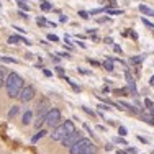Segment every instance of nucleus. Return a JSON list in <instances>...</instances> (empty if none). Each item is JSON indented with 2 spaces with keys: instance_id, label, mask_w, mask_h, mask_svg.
Listing matches in <instances>:
<instances>
[{
  "instance_id": "nucleus-12",
  "label": "nucleus",
  "mask_w": 154,
  "mask_h": 154,
  "mask_svg": "<svg viewBox=\"0 0 154 154\" xmlns=\"http://www.w3.org/2000/svg\"><path fill=\"white\" fill-rule=\"evenodd\" d=\"M46 134H48V131H46V130H39V131H38V133H36V134H35V136H33V138H31V141H33V143H36V141H38V139H41V138H45V136H46Z\"/></svg>"
},
{
  "instance_id": "nucleus-11",
  "label": "nucleus",
  "mask_w": 154,
  "mask_h": 154,
  "mask_svg": "<svg viewBox=\"0 0 154 154\" xmlns=\"http://www.w3.org/2000/svg\"><path fill=\"white\" fill-rule=\"evenodd\" d=\"M139 12H143L144 15H148V17H152V18H154V10H152V8H149V7H146V5H139Z\"/></svg>"
},
{
  "instance_id": "nucleus-46",
  "label": "nucleus",
  "mask_w": 154,
  "mask_h": 154,
  "mask_svg": "<svg viewBox=\"0 0 154 154\" xmlns=\"http://www.w3.org/2000/svg\"><path fill=\"white\" fill-rule=\"evenodd\" d=\"M149 84H151V85H152V87H154V75H152V77H151V79H149Z\"/></svg>"
},
{
  "instance_id": "nucleus-4",
  "label": "nucleus",
  "mask_w": 154,
  "mask_h": 154,
  "mask_svg": "<svg viewBox=\"0 0 154 154\" xmlns=\"http://www.w3.org/2000/svg\"><path fill=\"white\" fill-rule=\"evenodd\" d=\"M45 123H48L49 126H57L61 123V110L59 108H49V112L46 113Z\"/></svg>"
},
{
  "instance_id": "nucleus-35",
  "label": "nucleus",
  "mask_w": 154,
  "mask_h": 154,
  "mask_svg": "<svg viewBox=\"0 0 154 154\" xmlns=\"http://www.w3.org/2000/svg\"><path fill=\"white\" fill-rule=\"evenodd\" d=\"M43 72H45V75H46V77H51V75H53V72H51L49 69H45Z\"/></svg>"
},
{
  "instance_id": "nucleus-16",
  "label": "nucleus",
  "mask_w": 154,
  "mask_h": 154,
  "mask_svg": "<svg viewBox=\"0 0 154 154\" xmlns=\"http://www.w3.org/2000/svg\"><path fill=\"white\" fill-rule=\"evenodd\" d=\"M0 61L7 62V64H18L17 59H13V57H5V56H0Z\"/></svg>"
},
{
  "instance_id": "nucleus-47",
  "label": "nucleus",
  "mask_w": 154,
  "mask_h": 154,
  "mask_svg": "<svg viewBox=\"0 0 154 154\" xmlns=\"http://www.w3.org/2000/svg\"><path fill=\"white\" fill-rule=\"evenodd\" d=\"M116 154H126V152H123V151H116Z\"/></svg>"
},
{
  "instance_id": "nucleus-36",
  "label": "nucleus",
  "mask_w": 154,
  "mask_h": 154,
  "mask_svg": "<svg viewBox=\"0 0 154 154\" xmlns=\"http://www.w3.org/2000/svg\"><path fill=\"white\" fill-rule=\"evenodd\" d=\"M98 108H100V110H110L108 103H105V105H98Z\"/></svg>"
},
{
  "instance_id": "nucleus-8",
  "label": "nucleus",
  "mask_w": 154,
  "mask_h": 154,
  "mask_svg": "<svg viewBox=\"0 0 154 154\" xmlns=\"http://www.w3.org/2000/svg\"><path fill=\"white\" fill-rule=\"evenodd\" d=\"M36 108H38V116H39V115H45V116H46V113L49 112L51 107H49V102H48V100H41Z\"/></svg>"
},
{
  "instance_id": "nucleus-34",
  "label": "nucleus",
  "mask_w": 154,
  "mask_h": 154,
  "mask_svg": "<svg viewBox=\"0 0 154 154\" xmlns=\"http://www.w3.org/2000/svg\"><path fill=\"white\" fill-rule=\"evenodd\" d=\"M79 72H80V74H85V75H90V74H92L90 71H85V69H79Z\"/></svg>"
},
{
  "instance_id": "nucleus-13",
  "label": "nucleus",
  "mask_w": 154,
  "mask_h": 154,
  "mask_svg": "<svg viewBox=\"0 0 154 154\" xmlns=\"http://www.w3.org/2000/svg\"><path fill=\"white\" fill-rule=\"evenodd\" d=\"M118 103H120V107H125L126 110H130L131 113H138V108L133 107V105H130V103H126V102H118Z\"/></svg>"
},
{
  "instance_id": "nucleus-21",
  "label": "nucleus",
  "mask_w": 154,
  "mask_h": 154,
  "mask_svg": "<svg viewBox=\"0 0 154 154\" xmlns=\"http://www.w3.org/2000/svg\"><path fill=\"white\" fill-rule=\"evenodd\" d=\"M79 17L84 18V20H89V18H90V13H89V12H84V10H80V12H79Z\"/></svg>"
},
{
  "instance_id": "nucleus-27",
  "label": "nucleus",
  "mask_w": 154,
  "mask_h": 154,
  "mask_svg": "<svg viewBox=\"0 0 154 154\" xmlns=\"http://www.w3.org/2000/svg\"><path fill=\"white\" fill-rule=\"evenodd\" d=\"M18 5H20V8H23V10H26V12H30V7H28L25 2H18Z\"/></svg>"
},
{
  "instance_id": "nucleus-43",
  "label": "nucleus",
  "mask_w": 154,
  "mask_h": 154,
  "mask_svg": "<svg viewBox=\"0 0 154 154\" xmlns=\"http://www.w3.org/2000/svg\"><path fill=\"white\" fill-rule=\"evenodd\" d=\"M105 149H107V151H112L113 148H112V144H107V146H105Z\"/></svg>"
},
{
  "instance_id": "nucleus-39",
  "label": "nucleus",
  "mask_w": 154,
  "mask_h": 154,
  "mask_svg": "<svg viewBox=\"0 0 154 154\" xmlns=\"http://www.w3.org/2000/svg\"><path fill=\"white\" fill-rule=\"evenodd\" d=\"M113 49H115L116 53H122V48H120L118 45H115V46H113Z\"/></svg>"
},
{
  "instance_id": "nucleus-9",
  "label": "nucleus",
  "mask_w": 154,
  "mask_h": 154,
  "mask_svg": "<svg viewBox=\"0 0 154 154\" xmlns=\"http://www.w3.org/2000/svg\"><path fill=\"white\" fill-rule=\"evenodd\" d=\"M20 43H25V45H31L28 39L21 38V36H10V38H8V45H20Z\"/></svg>"
},
{
  "instance_id": "nucleus-1",
  "label": "nucleus",
  "mask_w": 154,
  "mask_h": 154,
  "mask_svg": "<svg viewBox=\"0 0 154 154\" xmlns=\"http://www.w3.org/2000/svg\"><path fill=\"white\" fill-rule=\"evenodd\" d=\"M25 80L23 77L20 74H17V72H12V74H8V77L5 79V89H7V95L12 98L18 97V94L21 92V89L25 87Z\"/></svg>"
},
{
  "instance_id": "nucleus-15",
  "label": "nucleus",
  "mask_w": 154,
  "mask_h": 154,
  "mask_svg": "<svg viewBox=\"0 0 154 154\" xmlns=\"http://www.w3.org/2000/svg\"><path fill=\"white\" fill-rule=\"evenodd\" d=\"M103 67L107 69L108 72H113V59H105V62H103Z\"/></svg>"
},
{
  "instance_id": "nucleus-40",
  "label": "nucleus",
  "mask_w": 154,
  "mask_h": 154,
  "mask_svg": "<svg viewBox=\"0 0 154 154\" xmlns=\"http://www.w3.org/2000/svg\"><path fill=\"white\" fill-rule=\"evenodd\" d=\"M108 2H110V3H108V7H115V5H116L115 0H108Z\"/></svg>"
},
{
  "instance_id": "nucleus-19",
  "label": "nucleus",
  "mask_w": 154,
  "mask_h": 154,
  "mask_svg": "<svg viewBox=\"0 0 154 154\" xmlns=\"http://www.w3.org/2000/svg\"><path fill=\"white\" fill-rule=\"evenodd\" d=\"M45 118H46V116H45V115H39V116H38V122H36V123H35V126H36V128H38V130H39V128H41V125H43V123H45Z\"/></svg>"
},
{
  "instance_id": "nucleus-7",
  "label": "nucleus",
  "mask_w": 154,
  "mask_h": 154,
  "mask_svg": "<svg viewBox=\"0 0 154 154\" xmlns=\"http://www.w3.org/2000/svg\"><path fill=\"white\" fill-rule=\"evenodd\" d=\"M125 77H126V84H128V89L133 92V95H136V82H134V79L131 77L130 74V71H126L125 72Z\"/></svg>"
},
{
  "instance_id": "nucleus-18",
  "label": "nucleus",
  "mask_w": 154,
  "mask_h": 154,
  "mask_svg": "<svg viewBox=\"0 0 154 154\" xmlns=\"http://www.w3.org/2000/svg\"><path fill=\"white\" fill-rule=\"evenodd\" d=\"M41 10H43V12H49V10H53V5L48 3V2H43L41 3Z\"/></svg>"
},
{
  "instance_id": "nucleus-37",
  "label": "nucleus",
  "mask_w": 154,
  "mask_h": 154,
  "mask_svg": "<svg viewBox=\"0 0 154 154\" xmlns=\"http://www.w3.org/2000/svg\"><path fill=\"white\" fill-rule=\"evenodd\" d=\"M138 139H139L141 143H144V144H148V139H146V138H143V136H138Z\"/></svg>"
},
{
  "instance_id": "nucleus-44",
  "label": "nucleus",
  "mask_w": 154,
  "mask_h": 154,
  "mask_svg": "<svg viewBox=\"0 0 154 154\" xmlns=\"http://www.w3.org/2000/svg\"><path fill=\"white\" fill-rule=\"evenodd\" d=\"M128 151H130L131 154H136V149H134V148H130V149H128Z\"/></svg>"
},
{
  "instance_id": "nucleus-45",
  "label": "nucleus",
  "mask_w": 154,
  "mask_h": 154,
  "mask_svg": "<svg viewBox=\"0 0 154 154\" xmlns=\"http://www.w3.org/2000/svg\"><path fill=\"white\" fill-rule=\"evenodd\" d=\"M59 56H62V57H69V53H61Z\"/></svg>"
},
{
  "instance_id": "nucleus-17",
  "label": "nucleus",
  "mask_w": 154,
  "mask_h": 154,
  "mask_svg": "<svg viewBox=\"0 0 154 154\" xmlns=\"http://www.w3.org/2000/svg\"><path fill=\"white\" fill-rule=\"evenodd\" d=\"M18 112H20V107H17V105H13V107H10V112H8V118H13V116H15Z\"/></svg>"
},
{
  "instance_id": "nucleus-49",
  "label": "nucleus",
  "mask_w": 154,
  "mask_h": 154,
  "mask_svg": "<svg viewBox=\"0 0 154 154\" xmlns=\"http://www.w3.org/2000/svg\"><path fill=\"white\" fill-rule=\"evenodd\" d=\"M0 5H2V3H0Z\"/></svg>"
},
{
  "instance_id": "nucleus-30",
  "label": "nucleus",
  "mask_w": 154,
  "mask_h": 154,
  "mask_svg": "<svg viewBox=\"0 0 154 154\" xmlns=\"http://www.w3.org/2000/svg\"><path fill=\"white\" fill-rule=\"evenodd\" d=\"M102 12H105V8H95L90 12V15H97V13H102Z\"/></svg>"
},
{
  "instance_id": "nucleus-23",
  "label": "nucleus",
  "mask_w": 154,
  "mask_h": 154,
  "mask_svg": "<svg viewBox=\"0 0 154 154\" xmlns=\"http://www.w3.org/2000/svg\"><path fill=\"white\" fill-rule=\"evenodd\" d=\"M3 84H5V75H3V69L0 67V87H2Z\"/></svg>"
},
{
  "instance_id": "nucleus-6",
  "label": "nucleus",
  "mask_w": 154,
  "mask_h": 154,
  "mask_svg": "<svg viewBox=\"0 0 154 154\" xmlns=\"http://www.w3.org/2000/svg\"><path fill=\"white\" fill-rule=\"evenodd\" d=\"M80 138H82V133L75 130V131H72L71 134H67V136H66L64 139H62L61 143H62V144L66 146V148H71V146L74 144V143H77V141H79Z\"/></svg>"
},
{
  "instance_id": "nucleus-48",
  "label": "nucleus",
  "mask_w": 154,
  "mask_h": 154,
  "mask_svg": "<svg viewBox=\"0 0 154 154\" xmlns=\"http://www.w3.org/2000/svg\"><path fill=\"white\" fill-rule=\"evenodd\" d=\"M82 154H95V152H82Z\"/></svg>"
},
{
  "instance_id": "nucleus-32",
  "label": "nucleus",
  "mask_w": 154,
  "mask_h": 154,
  "mask_svg": "<svg viewBox=\"0 0 154 154\" xmlns=\"http://www.w3.org/2000/svg\"><path fill=\"white\" fill-rule=\"evenodd\" d=\"M36 21H38V25H46V23H48V21H46L43 17H38V20H36Z\"/></svg>"
},
{
  "instance_id": "nucleus-28",
  "label": "nucleus",
  "mask_w": 154,
  "mask_h": 154,
  "mask_svg": "<svg viewBox=\"0 0 154 154\" xmlns=\"http://www.w3.org/2000/svg\"><path fill=\"white\" fill-rule=\"evenodd\" d=\"M56 72H57V74H59L61 77H66V74H64V69H62L61 66H57V67H56Z\"/></svg>"
},
{
  "instance_id": "nucleus-20",
  "label": "nucleus",
  "mask_w": 154,
  "mask_h": 154,
  "mask_svg": "<svg viewBox=\"0 0 154 154\" xmlns=\"http://www.w3.org/2000/svg\"><path fill=\"white\" fill-rule=\"evenodd\" d=\"M105 12L110 13V15H122L123 10H112V8H105Z\"/></svg>"
},
{
  "instance_id": "nucleus-41",
  "label": "nucleus",
  "mask_w": 154,
  "mask_h": 154,
  "mask_svg": "<svg viewBox=\"0 0 154 154\" xmlns=\"http://www.w3.org/2000/svg\"><path fill=\"white\" fill-rule=\"evenodd\" d=\"M105 43H107V45H112L113 41H112V38H105Z\"/></svg>"
},
{
  "instance_id": "nucleus-31",
  "label": "nucleus",
  "mask_w": 154,
  "mask_h": 154,
  "mask_svg": "<svg viewBox=\"0 0 154 154\" xmlns=\"http://www.w3.org/2000/svg\"><path fill=\"white\" fill-rule=\"evenodd\" d=\"M144 105H146V107H149V108H154V103H152L151 100H148V98L144 100Z\"/></svg>"
},
{
  "instance_id": "nucleus-26",
  "label": "nucleus",
  "mask_w": 154,
  "mask_h": 154,
  "mask_svg": "<svg viewBox=\"0 0 154 154\" xmlns=\"http://www.w3.org/2000/svg\"><path fill=\"white\" fill-rule=\"evenodd\" d=\"M82 110H84V112L87 113V115H90V116H92V118L95 116V113H94V112H92V110H90V108H87V107H82Z\"/></svg>"
},
{
  "instance_id": "nucleus-38",
  "label": "nucleus",
  "mask_w": 154,
  "mask_h": 154,
  "mask_svg": "<svg viewBox=\"0 0 154 154\" xmlns=\"http://www.w3.org/2000/svg\"><path fill=\"white\" fill-rule=\"evenodd\" d=\"M59 21H61V23H66V21H67V17L61 15V18H59Z\"/></svg>"
},
{
  "instance_id": "nucleus-3",
  "label": "nucleus",
  "mask_w": 154,
  "mask_h": 154,
  "mask_svg": "<svg viewBox=\"0 0 154 154\" xmlns=\"http://www.w3.org/2000/svg\"><path fill=\"white\" fill-rule=\"evenodd\" d=\"M92 144H94V143L90 141V139H87V138H80L79 141L74 143V144H72L71 148H69V152H71V154H82L87 148H89V146H92Z\"/></svg>"
},
{
  "instance_id": "nucleus-5",
  "label": "nucleus",
  "mask_w": 154,
  "mask_h": 154,
  "mask_svg": "<svg viewBox=\"0 0 154 154\" xmlns=\"http://www.w3.org/2000/svg\"><path fill=\"white\" fill-rule=\"evenodd\" d=\"M35 95H36V92H35V87H31V85H26V87H23L21 89V92L18 94V97L17 98H20L21 102H30V100H33L35 98Z\"/></svg>"
},
{
  "instance_id": "nucleus-10",
  "label": "nucleus",
  "mask_w": 154,
  "mask_h": 154,
  "mask_svg": "<svg viewBox=\"0 0 154 154\" xmlns=\"http://www.w3.org/2000/svg\"><path fill=\"white\" fill-rule=\"evenodd\" d=\"M144 59H146L144 54H139V56H133V57H131L130 62H131V64H134V66H139L143 61H144Z\"/></svg>"
},
{
  "instance_id": "nucleus-25",
  "label": "nucleus",
  "mask_w": 154,
  "mask_h": 154,
  "mask_svg": "<svg viewBox=\"0 0 154 154\" xmlns=\"http://www.w3.org/2000/svg\"><path fill=\"white\" fill-rule=\"evenodd\" d=\"M143 122H146L149 125H154V118H151V116H143Z\"/></svg>"
},
{
  "instance_id": "nucleus-14",
  "label": "nucleus",
  "mask_w": 154,
  "mask_h": 154,
  "mask_svg": "<svg viewBox=\"0 0 154 154\" xmlns=\"http://www.w3.org/2000/svg\"><path fill=\"white\" fill-rule=\"evenodd\" d=\"M31 118H33V113L28 110V112L23 115V125H30L31 123Z\"/></svg>"
},
{
  "instance_id": "nucleus-29",
  "label": "nucleus",
  "mask_w": 154,
  "mask_h": 154,
  "mask_svg": "<svg viewBox=\"0 0 154 154\" xmlns=\"http://www.w3.org/2000/svg\"><path fill=\"white\" fill-rule=\"evenodd\" d=\"M118 133H120V136H126V128H125V126H120V128H118Z\"/></svg>"
},
{
  "instance_id": "nucleus-2",
  "label": "nucleus",
  "mask_w": 154,
  "mask_h": 154,
  "mask_svg": "<svg viewBox=\"0 0 154 154\" xmlns=\"http://www.w3.org/2000/svg\"><path fill=\"white\" fill-rule=\"evenodd\" d=\"M72 131H75V126L72 122H69V120H66L64 123H59L57 126H54L53 130V134H51V139L53 141H62L67 134H71Z\"/></svg>"
},
{
  "instance_id": "nucleus-33",
  "label": "nucleus",
  "mask_w": 154,
  "mask_h": 154,
  "mask_svg": "<svg viewBox=\"0 0 154 154\" xmlns=\"http://www.w3.org/2000/svg\"><path fill=\"white\" fill-rule=\"evenodd\" d=\"M115 141L118 143V144H126V141H125L123 138H115Z\"/></svg>"
},
{
  "instance_id": "nucleus-24",
  "label": "nucleus",
  "mask_w": 154,
  "mask_h": 154,
  "mask_svg": "<svg viewBox=\"0 0 154 154\" xmlns=\"http://www.w3.org/2000/svg\"><path fill=\"white\" fill-rule=\"evenodd\" d=\"M48 39H49V41H54V43L59 41V38H57L56 35H53V33H51V35H48Z\"/></svg>"
},
{
  "instance_id": "nucleus-42",
  "label": "nucleus",
  "mask_w": 154,
  "mask_h": 154,
  "mask_svg": "<svg viewBox=\"0 0 154 154\" xmlns=\"http://www.w3.org/2000/svg\"><path fill=\"white\" fill-rule=\"evenodd\" d=\"M18 15H20L21 18H26V13H23V12H18Z\"/></svg>"
},
{
  "instance_id": "nucleus-22",
  "label": "nucleus",
  "mask_w": 154,
  "mask_h": 154,
  "mask_svg": "<svg viewBox=\"0 0 154 154\" xmlns=\"http://www.w3.org/2000/svg\"><path fill=\"white\" fill-rule=\"evenodd\" d=\"M143 23H144L146 26H148V28H151V30L154 31V25H152V23H151V21H149V20H146V18H143Z\"/></svg>"
}]
</instances>
